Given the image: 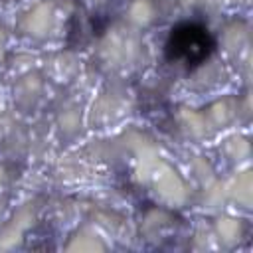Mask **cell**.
Instances as JSON below:
<instances>
[{
    "label": "cell",
    "instance_id": "cell-1",
    "mask_svg": "<svg viewBox=\"0 0 253 253\" xmlns=\"http://www.w3.org/2000/svg\"><path fill=\"white\" fill-rule=\"evenodd\" d=\"M215 51L213 34L200 22H180L170 28L164 42V57L186 69L206 63Z\"/></svg>",
    "mask_w": 253,
    "mask_h": 253
}]
</instances>
